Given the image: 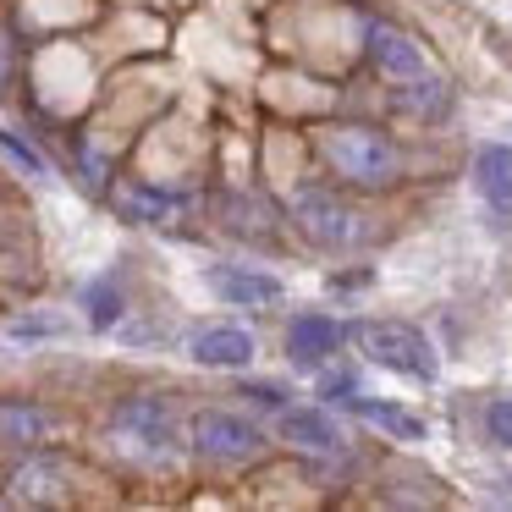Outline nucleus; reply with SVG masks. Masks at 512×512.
<instances>
[{
	"label": "nucleus",
	"mask_w": 512,
	"mask_h": 512,
	"mask_svg": "<svg viewBox=\"0 0 512 512\" xmlns=\"http://www.w3.org/2000/svg\"><path fill=\"white\" fill-rule=\"evenodd\" d=\"M320 155L336 177L358 182V188H391L397 182V144L375 127H325L320 133Z\"/></svg>",
	"instance_id": "obj_1"
},
{
	"label": "nucleus",
	"mask_w": 512,
	"mask_h": 512,
	"mask_svg": "<svg viewBox=\"0 0 512 512\" xmlns=\"http://www.w3.org/2000/svg\"><path fill=\"white\" fill-rule=\"evenodd\" d=\"M353 336H358L369 364L391 369V375H408V380H424V386L435 380V347L424 342V331H413V325L364 320V325H353Z\"/></svg>",
	"instance_id": "obj_2"
},
{
	"label": "nucleus",
	"mask_w": 512,
	"mask_h": 512,
	"mask_svg": "<svg viewBox=\"0 0 512 512\" xmlns=\"http://www.w3.org/2000/svg\"><path fill=\"white\" fill-rule=\"evenodd\" d=\"M292 221H298V232L309 237L314 248H325V254L358 243V215L347 210L331 188H298L292 193Z\"/></svg>",
	"instance_id": "obj_3"
},
{
	"label": "nucleus",
	"mask_w": 512,
	"mask_h": 512,
	"mask_svg": "<svg viewBox=\"0 0 512 512\" xmlns=\"http://www.w3.org/2000/svg\"><path fill=\"white\" fill-rule=\"evenodd\" d=\"M193 446L215 463H254L265 452V435L259 424H248L243 413H226V408H204L193 413Z\"/></svg>",
	"instance_id": "obj_4"
},
{
	"label": "nucleus",
	"mask_w": 512,
	"mask_h": 512,
	"mask_svg": "<svg viewBox=\"0 0 512 512\" xmlns=\"http://www.w3.org/2000/svg\"><path fill=\"white\" fill-rule=\"evenodd\" d=\"M116 430L127 435V441H138L149 457H160V463H171V413L160 397H127L122 413H116Z\"/></svg>",
	"instance_id": "obj_5"
},
{
	"label": "nucleus",
	"mask_w": 512,
	"mask_h": 512,
	"mask_svg": "<svg viewBox=\"0 0 512 512\" xmlns=\"http://www.w3.org/2000/svg\"><path fill=\"white\" fill-rule=\"evenodd\" d=\"M364 50H369V61H375L386 78H424V50L413 45L402 28H391V23H364Z\"/></svg>",
	"instance_id": "obj_6"
},
{
	"label": "nucleus",
	"mask_w": 512,
	"mask_h": 512,
	"mask_svg": "<svg viewBox=\"0 0 512 512\" xmlns=\"http://www.w3.org/2000/svg\"><path fill=\"white\" fill-rule=\"evenodd\" d=\"M188 358L210 369H243L254 358V336L237 331V325H204V331L188 336Z\"/></svg>",
	"instance_id": "obj_7"
},
{
	"label": "nucleus",
	"mask_w": 512,
	"mask_h": 512,
	"mask_svg": "<svg viewBox=\"0 0 512 512\" xmlns=\"http://www.w3.org/2000/svg\"><path fill=\"white\" fill-rule=\"evenodd\" d=\"M210 287L226 303H237V309H270V303H281V281L265 276V270H243V265H215Z\"/></svg>",
	"instance_id": "obj_8"
},
{
	"label": "nucleus",
	"mask_w": 512,
	"mask_h": 512,
	"mask_svg": "<svg viewBox=\"0 0 512 512\" xmlns=\"http://www.w3.org/2000/svg\"><path fill=\"white\" fill-rule=\"evenodd\" d=\"M281 435H287L292 446H303V452H314V457H342L347 452L342 430H336L320 408H287L281 413Z\"/></svg>",
	"instance_id": "obj_9"
},
{
	"label": "nucleus",
	"mask_w": 512,
	"mask_h": 512,
	"mask_svg": "<svg viewBox=\"0 0 512 512\" xmlns=\"http://www.w3.org/2000/svg\"><path fill=\"white\" fill-rule=\"evenodd\" d=\"M67 463L61 457H28L23 468H12V501H28V507H39V501H61L67 496Z\"/></svg>",
	"instance_id": "obj_10"
},
{
	"label": "nucleus",
	"mask_w": 512,
	"mask_h": 512,
	"mask_svg": "<svg viewBox=\"0 0 512 512\" xmlns=\"http://www.w3.org/2000/svg\"><path fill=\"white\" fill-rule=\"evenodd\" d=\"M342 325L325 320V314H298V320L287 325V353L292 364H320V358H331L336 347H342Z\"/></svg>",
	"instance_id": "obj_11"
},
{
	"label": "nucleus",
	"mask_w": 512,
	"mask_h": 512,
	"mask_svg": "<svg viewBox=\"0 0 512 512\" xmlns=\"http://www.w3.org/2000/svg\"><path fill=\"white\" fill-rule=\"evenodd\" d=\"M474 182L485 193V204L496 215H512V149L507 144H485L474 155Z\"/></svg>",
	"instance_id": "obj_12"
},
{
	"label": "nucleus",
	"mask_w": 512,
	"mask_h": 512,
	"mask_svg": "<svg viewBox=\"0 0 512 512\" xmlns=\"http://www.w3.org/2000/svg\"><path fill=\"white\" fill-rule=\"evenodd\" d=\"M397 105L408 116H424V122H446V116H452V89L424 72V78H408V89L397 94Z\"/></svg>",
	"instance_id": "obj_13"
},
{
	"label": "nucleus",
	"mask_w": 512,
	"mask_h": 512,
	"mask_svg": "<svg viewBox=\"0 0 512 512\" xmlns=\"http://www.w3.org/2000/svg\"><path fill=\"white\" fill-rule=\"evenodd\" d=\"M347 408H353L364 424H380L386 435H397V441H424V419H419V413H408V408L369 402V397H347Z\"/></svg>",
	"instance_id": "obj_14"
},
{
	"label": "nucleus",
	"mask_w": 512,
	"mask_h": 512,
	"mask_svg": "<svg viewBox=\"0 0 512 512\" xmlns=\"http://www.w3.org/2000/svg\"><path fill=\"white\" fill-rule=\"evenodd\" d=\"M116 210H122L127 221H166L177 204H171V193H160V188H122L116 193Z\"/></svg>",
	"instance_id": "obj_15"
},
{
	"label": "nucleus",
	"mask_w": 512,
	"mask_h": 512,
	"mask_svg": "<svg viewBox=\"0 0 512 512\" xmlns=\"http://www.w3.org/2000/svg\"><path fill=\"white\" fill-rule=\"evenodd\" d=\"M83 303H89V314H94V325H100V331L122 320V292H116L111 281H94V287L83 292Z\"/></svg>",
	"instance_id": "obj_16"
},
{
	"label": "nucleus",
	"mask_w": 512,
	"mask_h": 512,
	"mask_svg": "<svg viewBox=\"0 0 512 512\" xmlns=\"http://www.w3.org/2000/svg\"><path fill=\"white\" fill-rule=\"evenodd\" d=\"M39 435V413L23 402H6V446H28Z\"/></svg>",
	"instance_id": "obj_17"
},
{
	"label": "nucleus",
	"mask_w": 512,
	"mask_h": 512,
	"mask_svg": "<svg viewBox=\"0 0 512 512\" xmlns=\"http://www.w3.org/2000/svg\"><path fill=\"white\" fill-rule=\"evenodd\" d=\"M0 144H6V155H12L17 166L28 171V177H50L45 155H39V149H28V144H23V138H17V133H0Z\"/></svg>",
	"instance_id": "obj_18"
},
{
	"label": "nucleus",
	"mask_w": 512,
	"mask_h": 512,
	"mask_svg": "<svg viewBox=\"0 0 512 512\" xmlns=\"http://www.w3.org/2000/svg\"><path fill=\"white\" fill-rule=\"evenodd\" d=\"M485 430H490L496 446H512V397H496L485 408Z\"/></svg>",
	"instance_id": "obj_19"
},
{
	"label": "nucleus",
	"mask_w": 512,
	"mask_h": 512,
	"mask_svg": "<svg viewBox=\"0 0 512 512\" xmlns=\"http://www.w3.org/2000/svg\"><path fill=\"white\" fill-rule=\"evenodd\" d=\"M237 397H254V402H265V408H276V402H287V397H281V386H270V380H254V386H243Z\"/></svg>",
	"instance_id": "obj_20"
}]
</instances>
